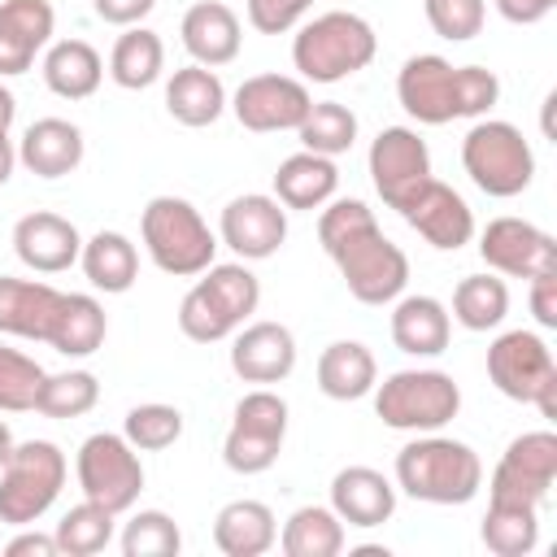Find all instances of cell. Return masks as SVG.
<instances>
[{
  "label": "cell",
  "mask_w": 557,
  "mask_h": 557,
  "mask_svg": "<svg viewBox=\"0 0 557 557\" xmlns=\"http://www.w3.org/2000/svg\"><path fill=\"white\" fill-rule=\"evenodd\" d=\"M318 244L361 305H392L409 283V257L383 235L366 200H326L318 218Z\"/></svg>",
  "instance_id": "6da1fadb"
},
{
  "label": "cell",
  "mask_w": 557,
  "mask_h": 557,
  "mask_svg": "<svg viewBox=\"0 0 557 557\" xmlns=\"http://www.w3.org/2000/svg\"><path fill=\"white\" fill-rule=\"evenodd\" d=\"M396 96L422 126H444L457 117H483L500 100V78L483 65H453L435 52H418L400 65Z\"/></svg>",
  "instance_id": "7a4b0ae2"
},
{
  "label": "cell",
  "mask_w": 557,
  "mask_h": 557,
  "mask_svg": "<svg viewBox=\"0 0 557 557\" xmlns=\"http://www.w3.org/2000/svg\"><path fill=\"white\" fill-rule=\"evenodd\" d=\"M396 487L422 505H466L483 487V461L470 444L422 431L396 453Z\"/></svg>",
  "instance_id": "3957f363"
},
{
  "label": "cell",
  "mask_w": 557,
  "mask_h": 557,
  "mask_svg": "<svg viewBox=\"0 0 557 557\" xmlns=\"http://www.w3.org/2000/svg\"><path fill=\"white\" fill-rule=\"evenodd\" d=\"M261 305V283L244 261H213L200 270L191 292L178 305V331L196 344H218L231 339Z\"/></svg>",
  "instance_id": "277c9868"
},
{
  "label": "cell",
  "mask_w": 557,
  "mask_h": 557,
  "mask_svg": "<svg viewBox=\"0 0 557 557\" xmlns=\"http://www.w3.org/2000/svg\"><path fill=\"white\" fill-rule=\"evenodd\" d=\"M379 52V35L361 13L331 9L305 22L292 39V65L309 83H344L366 70Z\"/></svg>",
  "instance_id": "5b68a950"
},
{
  "label": "cell",
  "mask_w": 557,
  "mask_h": 557,
  "mask_svg": "<svg viewBox=\"0 0 557 557\" xmlns=\"http://www.w3.org/2000/svg\"><path fill=\"white\" fill-rule=\"evenodd\" d=\"M139 239L152 265L174 278H196L200 270L213 265V252H218L209 222L183 196H152L139 213Z\"/></svg>",
  "instance_id": "8992f818"
},
{
  "label": "cell",
  "mask_w": 557,
  "mask_h": 557,
  "mask_svg": "<svg viewBox=\"0 0 557 557\" xmlns=\"http://www.w3.org/2000/svg\"><path fill=\"white\" fill-rule=\"evenodd\" d=\"M461 165L483 196H522L535 178V152L513 122L479 117L461 139Z\"/></svg>",
  "instance_id": "52a82bcc"
},
{
  "label": "cell",
  "mask_w": 557,
  "mask_h": 557,
  "mask_svg": "<svg viewBox=\"0 0 557 557\" xmlns=\"http://www.w3.org/2000/svg\"><path fill=\"white\" fill-rule=\"evenodd\" d=\"M65 453L52 440H22L13 444L9 461L0 466V522L30 527L39 522L65 487Z\"/></svg>",
  "instance_id": "ba28073f"
},
{
  "label": "cell",
  "mask_w": 557,
  "mask_h": 557,
  "mask_svg": "<svg viewBox=\"0 0 557 557\" xmlns=\"http://www.w3.org/2000/svg\"><path fill=\"white\" fill-rule=\"evenodd\" d=\"M461 387L444 370H396L383 383H374V413L392 431H440L457 418Z\"/></svg>",
  "instance_id": "9c48e42d"
},
{
  "label": "cell",
  "mask_w": 557,
  "mask_h": 557,
  "mask_svg": "<svg viewBox=\"0 0 557 557\" xmlns=\"http://www.w3.org/2000/svg\"><path fill=\"white\" fill-rule=\"evenodd\" d=\"M74 474H78L83 496L104 505L109 513H126L144 492L139 448H131V440L113 435V431H96V435H87L78 444Z\"/></svg>",
  "instance_id": "30bf717a"
},
{
  "label": "cell",
  "mask_w": 557,
  "mask_h": 557,
  "mask_svg": "<svg viewBox=\"0 0 557 557\" xmlns=\"http://www.w3.org/2000/svg\"><path fill=\"white\" fill-rule=\"evenodd\" d=\"M557 483V435L553 431H522L500 453L487 500L492 505H531L540 509Z\"/></svg>",
  "instance_id": "8fae6325"
},
{
  "label": "cell",
  "mask_w": 557,
  "mask_h": 557,
  "mask_svg": "<svg viewBox=\"0 0 557 557\" xmlns=\"http://www.w3.org/2000/svg\"><path fill=\"white\" fill-rule=\"evenodd\" d=\"M487 379L500 396L531 405L548 383H557L553 348L535 331H505L487 348Z\"/></svg>",
  "instance_id": "7c38bea8"
},
{
  "label": "cell",
  "mask_w": 557,
  "mask_h": 557,
  "mask_svg": "<svg viewBox=\"0 0 557 557\" xmlns=\"http://www.w3.org/2000/svg\"><path fill=\"white\" fill-rule=\"evenodd\" d=\"M313 96L300 78H287V74H252L235 87L231 96V113L244 131H257V135H270V131H296L309 113Z\"/></svg>",
  "instance_id": "4fadbf2b"
},
{
  "label": "cell",
  "mask_w": 557,
  "mask_h": 557,
  "mask_svg": "<svg viewBox=\"0 0 557 557\" xmlns=\"http://www.w3.org/2000/svg\"><path fill=\"white\" fill-rule=\"evenodd\" d=\"M370 178L387 209H400L426 178H431V152L426 139L413 126H383L370 144Z\"/></svg>",
  "instance_id": "5bb4252c"
},
{
  "label": "cell",
  "mask_w": 557,
  "mask_h": 557,
  "mask_svg": "<svg viewBox=\"0 0 557 557\" xmlns=\"http://www.w3.org/2000/svg\"><path fill=\"white\" fill-rule=\"evenodd\" d=\"M479 257L487 270L509 278H535L557 270V244L548 231H540L527 218H492L479 235Z\"/></svg>",
  "instance_id": "9a60e30c"
},
{
  "label": "cell",
  "mask_w": 557,
  "mask_h": 557,
  "mask_svg": "<svg viewBox=\"0 0 557 557\" xmlns=\"http://www.w3.org/2000/svg\"><path fill=\"white\" fill-rule=\"evenodd\" d=\"M396 213H400L431 248H440V252H457L461 244L474 239V213H470V205H466L448 183H440V178H426Z\"/></svg>",
  "instance_id": "2e32d148"
},
{
  "label": "cell",
  "mask_w": 557,
  "mask_h": 557,
  "mask_svg": "<svg viewBox=\"0 0 557 557\" xmlns=\"http://www.w3.org/2000/svg\"><path fill=\"white\" fill-rule=\"evenodd\" d=\"M218 231H222V244L231 252H239L244 261H265L287 239V209L265 191H248L222 209Z\"/></svg>",
  "instance_id": "e0dca14e"
},
{
  "label": "cell",
  "mask_w": 557,
  "mask_h": 557,
  "mask_svg": "<svg viewBox=\"0 0 557 557\" xmlns=\"http://www.w3.org/2000/svg\"><path fill=\"white\" fill-rule=\"evenodd\" d=\"M13 252L35 274H61V270H70L78 261L83 235H78V226L70 218L48 213V209H35V213L17 218V226H13Z\"/></svg>",
  "instance_id": "ac0fdd59"
},
{
  "label": "cell",
  "mask_w": 557,
  "mask_h": 557,
  "mask_svg": "<svg viewBox=\"0 0 557 557\" xmlns=\"http://www.w3.org/2000/svg\"><path fill=\"white\" fill-rule=\"evenodd\" d=\"M231 370L244 383H283L296 370V335L283 322H248L231 339Z\"/></svg>",
  "instance_id": "d6986e66"
},
{
  "label": "cell",
  "mask_w": 557,
  "mask_h": 557,
  "mask_svg": "<svg viewBox=\"0 0 557 557\" xmlns=\"http://www.w3.org/2000/svg\"><path fill=\"white\" fill-rule=\"evenodd\" d=\"M331 509L339 513V522L370 531L396 513V487L374 466H344L331 479Z\"/></svg>",
  "instance_id": "ffe728a7"
},
{
  "label": "cell",
  "mask_w": 557,
  "mask_h": 557,
  "mask_svg": "<svg viewBox=\"0 0 557 557\" xmlns=\"http://www.w3.org/2000/svg\"><path fill=\"white\" fill-rule=\"evenodd\" d=\"M57 13L48 0H4L0 4V78L26 74L35 52L52 39Z\"/></svg>",
  "instance_id": "44dd1931"
},
{
  "label": "cell",
  "mask_w": 557,
  "mask_h": 557,
  "mask_svg": "<svg viewBox=\"0 0 557 557\" xmlns=\"http://www.w3.org/2000/svg\"><path fill=\"white\" fill-rule=\"evenodd\" d=\"M178 35H183V48L191 52V61L209 65V70L231 65L239 57V44H244V26H239L235 9L222 0H196L183 13Z\"/></svg>",
  "instance_id": "7402d4cb"
},
{
  "label": "cell",
  "mask_w": 557,
  "mask_h": 557,
  "mask_svg": "<svg viewBox=\"0 0 557 557\" xmlns=\"http://www.w3.org/2000/svg\"><path fill=\"white\" fill-rule=\"evenodd\" d=\"M61 296L65 292H57L52 283L0 274V335L48 344V331H52V318L61 309Z\"/></svg>",
  "instance_id": "603a6c76"
},
{
  "label": "cell",
  "mask_w": 557,
  "mask_h": 557,
  "mask_svg": "<svg viewBox=\"0 0 557 557\" xmlns=\"http://www.w3.org/2000/svg\"><path fill=\"white\" fill-rule=\"evenodd\" d=\"M17 161L39 178H65L83 165V131L65 117H39L26 126Z\"/></svg>",
  "instance_id": "cb8c5ba5"
},
{
  "label": "cell",
  "mask_w": 557,
  "mask_h": 557,
  "mask_svg": "<svg viewBox=\"0 0 557 557\" xmlns=\"http://www.w3.org/2000/svg\"><path fill=\"white\" fill-rule=\"evenodd\" d=\"M453 318L435 296H396L392 309V344L409 357H440L448 348Z\"/></svg>",
  "instance_id": "d4e9b609"
},
{
  "label": "cell",
  "mask_w": 557,
  "mask_h": 557,
  "mask_svg": "<svg viewBox=\"0 0 557 557\" xmlns=\"http://www.w3.org/2000/svg\"><path fill=\"white\" fill-rule=\"evenodd\" d=\"M335 187H339L335 157H318L300 148L283 157L274 170V200L283 209H322L326 200H335Z\"/></svg>",
  "instance_id": "484cf974"
},
{
  "label": "cell",
  "mask_w": 557,
  "mask_h": 557,
  "mask_svg": "<svg viewBox=\"0 0 557 557\" xmlns=\"http://www.w3.org/2000/svg\"><path fill=\"white\" fill-rule=\"evenodd\" d=\"M379 383V361L361 339H335L318 357V392L331 400H361Z\"/></svg>",
  "instance_id": "4316f807"
},
{
  "label": "cell",
  "mask_w": 557,
  "mask_h": 557,
  "mask_svg": "<svg viewBox=\"0 0 557 557\" xmlns=\"http://www.w3.org/2000/svg\"><path fill=\"white\" fill-rule=\"evenodd\" d=\"M278 540L274 509L265 500H231L213 518V544L226 557H261Z\"/></svg>",
  "instance_id": "83f0119b"
},
{
  "label": "cell",
  "mask_w": 557,
  "mask_h": 557,
  "mask_svg": "<svg viewBox=\"0 0 557 557\" xmlns=\"http://www.w3.org/2000/svg\"><path fill=\"white\" fill-rule=\"evenodd\" d=\"M165 109L178 126H213L226 109V87L209 65H183L165 83Z\"/></svg>",
  "instance_id": "f1b7e54d"
},
{
  "label": "cell",
  "mask_w": 557,
  "mask_h": 557,
  "mask_svg": "<svg viewBox=\"0 0 557 557\" xmlns=\"http://www.w3.org/2000/svg\"><path fill=\"white\" fill-rule=\"evenodd\" d=\"M78 265H83L87 283H91L96 292L122 296V292H131L135 278H139V248H135L122 231H96L91 239H83Z\"/></svg>",
  "instance_id": "f546056e"
},
{
  "label": "cell",
  "mask_w": 557,
  "mask_h": 557,
  "mask_svg": "<svg viewBox=\"0 0 557 557\" xmlns=\"http://www.w3.org/2000/svg\"><path fill=\"white\" fill-rule=\"evenodd\" d=\"M104 78V61L87 39H57L44 52V83L61 100H87L96 96Z\"/></svg>",
  "instance_id": "4dcf8cb0"
},
{
  "label": "cell",
  "mask_w": 557,
  "mask_h": 557,
  "mask_svg": "<svg viewBox=\"0 0 557 557\" xmlns=\"http://www.w3.org/2000/svg\"><path fill=\"white\" fill-rule=\"evenodd\" d=\"M104 331H109V318H104V305L87 292H65L61 296V309L52 318V331H48V344L65 357H91L100 344H104Z\"/></svg>",
  "instance_id": "1f68e13d"
},
{
  "label": "cell",
  "mask_w": 557,
  "mask_h": 557,
  "mask_svg": "<svg viewBox=\"0 0 557 557\" xmlns=\"http://www.w3.org/2000/svg\"><path fill=\"white\" fill-rule=\"evenodd\" d=\"M165 70V44L148 26H126L109 52V78L126 91H144L161 78Z\"/></svg>",
  "instance_id": "d6a6232c"
},
{
  "label": "cell",
  "mask_w": 557,
  "mask_h": 557,
  "mask_svg": "<svg viewBox=\"0 0 557 557\" xmlns=\"http://www.w3.org/2000/svg\"><path fill=\"white\" fill-rule=\"evenodd\" d=\"M287 557H335L344 548V522L331 505H300L278 535Z\"/></svg>",
  "instance_id": "836d02e7"
},
{
  "label": "cell",
  "mask_w": 557,
  "mask_h": 557,
  "mask_svg": "<svg viewBox=\"0 0 557 557\" xmlns=\"http://www.w3.org/2000/svg\"><path fill=\"white\" fill-rule=\"evenodd\" d=\"M509 313V287L496 274H466L453 292V318L466 331H496Z\"/></svg>",
  "instance_id": "e575fe53"
},
{
  "label": "cell",
  "mask_w": 557,
  "mask_h": 557,
  "mask_svg": "<svg viewBox=\"0 0 557 557\" xmlns=\"http://www.w3.org/2000/svg\"><path fill=\"white\" fill-rule=\"evenodd\" d=\"M479 535H483L487 553H496V557H527L540 544V509H531V505H492L487 500Z\"/></svg>",
  "instance_id": "d590c367"
},
{
  "label": "cell",
  "mask_w": 557,
  "mask_h": 557,
  "mask_svg": "<svg viewBox=\"0 0 557 557\" xmlns=\"http://www.w3.org/2000/svg\"><path fill=\"white\" fill-rule=\"evenodd\" d=\"M305 152H318V157H339L352 148L357 139V113L339 100H313L305 122L296 126Z\"/></svg>",
  "instance_id": "8d00e7d4"
},
{
  "label": "cell",
  "mask_w": 557,
  "mask_h": 557,
  "mask_svg": "<svg viewBox=\"0 0 557 557\" xmlns=\"http://www.w3.org/2000/svg\"><path fill=\"white\" fill-rule=\"evenodd\" d=\"M96 400H100V379L91 370H61V374H44L39 396H35V413L83 418L96 409Z\"/></svg>",
  "instance_id": "74e56055"
},
{
  "label": "cell",
  "mask_w": 557,
  "mask_h": 557,
  "mask_svg": "<svg viewBox=\"0 0 557 557\" xmlns=\"http://www.w3.org/2000/svg\"><path fill=\"white\" fill-rule=\"evenodd\" d=\"M113 522H117V513H109L104 505H96V500L83 496V505H74V509L61 513V522H57L52 535H57V548L65 557H91V553L109 548Z\"/></svg>",
  "instance_id": "f35d334b"
},
{
  "label": "cell",
  "mask_w": 557,
  "mask_h": 557,
  "mask_svg": "<svg viewBox=\"0 0 557 557\" xmlns=\"http://www.w3.org/2000/svg\"><path fill=\"white\" fill-rule=\"evenodd\" d=\"M178 548H183V531L161 509H139L122 527V553L126 557H178Z\"/></svg>",
  "instance_id": "ab89813d"
},
{
  "label": "cell",
  "mask_w": 557,
  "mask_h": 557,
  "mask_svg": "<svg viewBox=\"0 0 557 557\" xmlns=\"http://www.w3.org/2000/svg\"><path fill=\"white\" fill-rule=\"evenodd\" d=\"M122 435L131 440V448L139 453H161L170 448L178 435H183V413L174 405H161V400H148V405H135L122 422Z\"/></svg>",
  "instance_id": "60d3db41"
},
{
  "label": "cell",
  "mask_w": 557,
  "mask_h": 557,
  "mask_svg": "<svg viewBox=\"0 0 557 557\" xmlns=\"http://www.w3.org/2000/svg\"><path fill=\"white\" fill-rule=\"evenodd\" d=\"M44 374L48 370L35 357L0 344V413H26V409H35V396H39Z\"/></svg>",
  "instance_id": "b9f144b4"
},
{
  "label": "cell",
  "mask_w": 557,
  "mask_h": 557,
  "mask_svg": "<svg viewBox=\"0 0 557 557\" xmlns=\"http://www.w3.org/2000/svg\"><path fill=\"white\" fill-rule=\"evenodd\" d=\"M239 431H252V435H270V440H283L287 435V400L270 387H252L239 396L235 405V422Z\"/></svg>",
  "instance_id": "7bdbcfd3"
},
{
  "label": "cell",
  "mask_w": 557,
  "mask_h": 557,
  "mask_svg": "<svg viewBox=\"0 0 557 557\" xmlns=\"http://www.w3.org/2000/svg\"><path fill=\"white\" fill-rule=\"evenodd\" d=\"M426 9V22L440 39H453V44H466L483 30V17H487V0H422Z\"/></svg>",
  "instance_id": "ee69618b"
},
{
  "label": "cell",
  "mask_w": 557,
  "mask_h": 557,
  "mask_svg": "<svg viewBox=\"0 0 557 557\" xmlns=\"http://www.w3.org/2000/svg\"><path fill=\"white\" fill-rule=\"evenodd\" d=\"M278 448H283V440H270V435H252V431L231 426L226 440H222V461L235 474H261V470H270L278 461Z\"/></svg>",
  "instance_id": "f6af8a7d"
},
{
  "label": "cell",
  "mask_w": 557,
  "mask_h": 557,
  "mask_svg": "<svg viewBox=\"0 0 557 557\" xmlns=\"http://www.w3.org/2000/svg\"><path fill=\"white\" fill-rule=\"evenodd\" d=\"M244 9H248V26L252 30L283 35L313 9V0H244Z\"/></svg>",
  "instance_id": "bcb514c9"
},
{
  "label": "cell",
  "mask_w": 557,
  "mask_h": 557,
  "mask_svg": "<svg viewBox=\"0 0 557 557\" xmlns=\"http://www.w3.org/2000/svg\"><path fill=\"white\" fill-rule=\"evenodd\" d=\"M527 283H531V313H535V322L553 331L557 326V270L535 274Z\"/></svg>",
  "instance_id": "7dc6e473"
},
{
  "label": "cell",
  "mask_w": 557,
  "mask_h": 557,
  "mask_svg": "<svg viewBox=\"0 0 557 557\" xmlns=\"http://www.w3.org/2000/svg\"><path fill=\"white\" fill-rule=\"evenodd\" d=\"M157 0H91L96 17L109 22V26H139L148 13H152Z\"/></svg>",
  "instance_id": "c3c4849f"
},
{
  "label": "cell",
  "mask_w": 557,
  "mask_h": 557,
  "mask_svg": "<svg viewBox=\"0 0 557 557\" xmlns=\"http://www.w3.org/2000/svg\"><path fill=\"white\" fill-rule=\"evenodd\" d=\"M496 4V13L505 17V22H513V26H535V22H544L553 9H557V0H492Z\"/></svg>",
  "instance_id": "681fc988"
},
{
  "label": "cell",
  "mask_w": 557,
  "mask_h": 557,
  "mask_svg": "<svg viewBox=\"0 0 557 557\" xmlns=\"http://www.w3.org/2000/svg\"><path fill=\"white\" fill-rule=\"evenodd\" d=\"M4 553H9V557H57L61 548H57V535L26 531V527H22V535H13V540L4 544Z\"/></svg>",
  "instance_id": "f907efd6"
},
{
  "label": "cell",
  "mask_w": 557,
  "mask_h": 557,
  "mask_svg": "<svg viewBox=\"0 0 557 557\" xmlns=\"http://www.w3.org/2000/svg\"><path fill=\"white\" fill-rule=\"evenodd\" d=\"M13 165H17V148H13L9 131H0V187L13 178Z\"/></svg>",
  "instance_id": "816d5d0a"
},
{
  "label": "cell",
  "mask_w": 557,
  "mask_h": 557,
  "mask_svg": "<svg viewBox=\"0 0 557 557\" xmlns=\"http://www.w3.org/2000/svg\"><path fill=\"white\" fill-rule=\"evenodd\" d=\"M13 117H17V100H13V91L0 83V131H9Z\"/></svg>",
  "instance_id": "f5cc1de1"
},
{
  "label": "cell",
  "mask_w": 557,
  "mask_h": 557,
  "mask_svg": "<svg viewBox=\"0 0 557 557\" xmlns=\"http://www.w3.org/2000/svg\"><path fill=\"white\" fill-rule=\"evenodd\" d=\"M9 453H13V431H9V422H0V466L9 461Z\"/></svg>",
  "instance_id": "db71d44e"
}]
</instances>
